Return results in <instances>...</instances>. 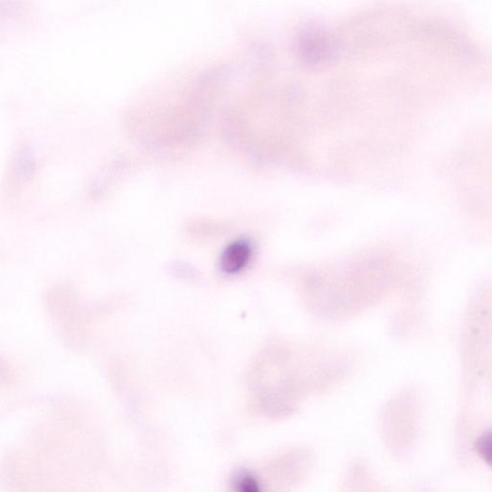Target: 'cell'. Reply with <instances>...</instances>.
<instances>
[{
  "mask_svg": "<svg viewBox=\"0 0 492 492\" xmlns=\"http://www.w3.org/2000/svg\"><path fill=\"white\" fill-rule=\"evenodd\" d=\"M254 254L255 245L250 238L231 241L220 257V270L227 276L238 275L249 268Z\"/></svg>",
  "mask_w": 492,
  "mask_h": 492,
  "instance_id": "obj_1",
  "label": "cell"
},
{
  "mask_svg": "<svg viewBox=\"0 0 492 492\" xmlns=\"http://www.w3.org/2000/svg\"><path fill=\"white\" fill-rule=\"evenodd\" d=\"M230 485L231 492H261L258 477L249 469L237 470Z\"/></svg>",
  "mask_w": 492,
  "mask_h": 492,
  "instance_id": "obj_2",
  "label": "cell"
},
{
  "mask_svg": "<svg viewBox=\"0 0 492 492\" xmlns=\"http://www.w3.org/2000/svg\"><path fill=\"white\" fill-rule=\"evenodd\" d=\"M476 451L492 468V430L484 433L476 442Z\"/></svg>",
  "mask_w": 492,
  "mask_h": 492,
  "instance_id": "obj_3",
  "label": "cell"
}]
</instances>
